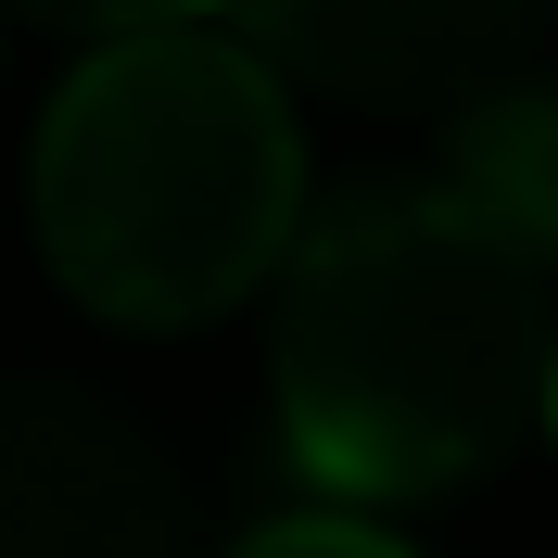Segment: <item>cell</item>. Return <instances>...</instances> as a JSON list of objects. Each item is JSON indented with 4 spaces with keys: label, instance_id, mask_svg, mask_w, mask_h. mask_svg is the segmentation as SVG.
<instances>
[{
    "label": "cell",
    "instance_id": "8",
    "mask_svg": "<svg viewBox=\"0 0 558 558\" xmlns=\"http://www.w3.org/2000/svg\"><path fill=\"white\" fill-rule=\"evenodd\" d=\"M533 418H546V432H558V343H546V407H533Z\"/></svg>",
    "mask_w": 558,
    "mask_h": 558
},
{
    "label": "cell",
    "instance_id": "6",
    "mask_svg": "<svg viewBox=\"0 0 558 558\" xmlns=\"http://www.w3.org/2000/svg\"><path fill=\"white\" fill-rule=\"evenodd\" d=\"M204 558H418L393 521H368V508H330V495H305V508H267V521H242L229 546Z\"/></svg>",
    "mask_w": 558,
    "mask_h": 558
},
{
    "label": "cell",
    "instance_id": "7",
    "mask_svg": "<svg viewBox=\"0 0 558 558\" xmlns=\"http://www.w3.org/2000/svg\"><path fill=\"white\" fill-rule=\"evenodd\" d=\"M0 13H26V26L76 38V51H102V38H166V26H216L229 0H0Z\"/></svg>",
    "mask_w": 558,
    "mask_h": 558
},
{
    "label": "cell",
    "instance_id": "4",
    "mask_svg": "<svg viewBox=\"0 0 558 558\" xmlns=\"http://www.w3.org/2000/svg\"><path fill=\"white\" fill-rule=\"evenodd\" d=\"M229 38L279 89L355 114H457L470 89L546 64L558 0H229Z\"/></svg>",
    "mask_w": 558,
    "mask_h": 558
},
{
    "label": "cell",
    "instance_id": "1",
    "mask_svg": "<svg viewBox=\"0 0 558 558\" xmlns=\"http://www.w3.org/2000/svg\"><path fill=\"white\" fill-rule=\"evenodd\" d=\"M558 292L432 178H343L267 279L279 457L330 508H445L521 457Z\"/></svg>",
    "mask_w": 558,
    "mask_h": 558
},
{
    "label": "cell",
    "instance_id": "3",
    "mask_svg": "<svg viewBox=\"0 0 558 558\" xmlns=\"http://www.w3.org/2000/svg\"><path fill=\"white\" fill-rule=\"evenodd\" d=\"M0 558H204V521L153 418L64 368H0Z\"/></svg>",
    "mask_w": 558,
    "mask_h": 558
},
{
    "label": "cell",
    "instance_id": "2",
    "mask_svg": "<svg viewBox=\"0 0 558 558\" xmlns=\"http://www.w3.org/2000/svg\"><path fill=\"white\" fill-rule=\"evenodd\" d=\"M26 229L102 330H204L305 229V114L229 26L102 38L38 102Z\"/></svg>",
    "mask_w": 558,
    "mask_h": 558
},
{
    "label": "cell",
    "instance_id": "5",
    "mask_svg": "<svg viewBox=\"0 0 558 558\" xmlns=\"http://www.w3.org/2000/svg\"><path fill=\"white\" fill-rule=\"evenodd\" d=\"M432 191L558 292V76L521 64V76H495V89H470V102L445 114Z\"/></svg>",
    "mask_w": 558,
    "mask_h": 558
}]
</instances>
